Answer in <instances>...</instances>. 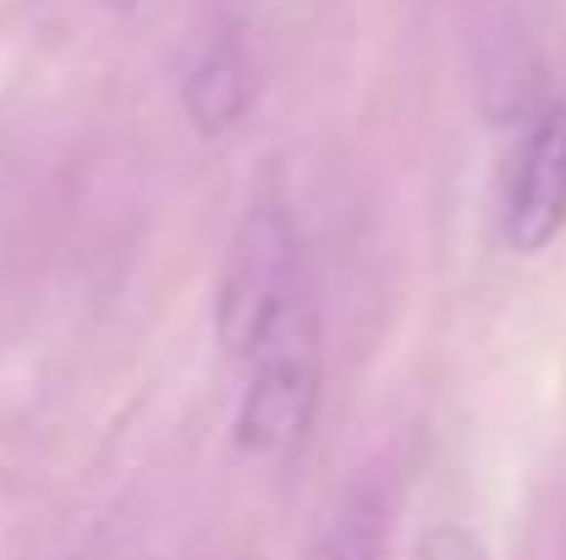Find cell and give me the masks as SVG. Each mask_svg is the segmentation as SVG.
I'll return each mask as SVG.
<instances>
[{
    "instance_id": "7a4b0ae2",
    "label": "cell",
    "mask_w": 566,
    "mask_h": 560,
    "mask_svg": "<svg viewBox=\"0 0 566 560\" xmlns=\"http://www.w3.org/2000/svg\"><path fill=\"white\" fill-rule=\"evenodd\" d=\"M308 281L303 270V236L292 214L275 198L248 203L242 225L231 231L226 270H220V297H214V330L231 358L248 352V341L264 330V319Z\"/></svg>"
},
{
    "instance_id": "277c9868",
    "label": "cell",
    "mask_w": 566,
    "mask_h": 560,
    "mask_svg": "<svg viewBox=\"0 0 566 560\" xmlns=\"http://www.w3.org/2000/svg\"><path fill=\"white\" fill-rule=\"evenodd\" d=\"M248 105H253V77H248L242 44L231 33H220L198 50V61L182 77V110L198 138H226L242 127Z\"/></svg>"
},
{
    "instance_id": "6da1fadb",
    "label": "cell",
    "mask_w": 566,
    "mask_h": 560,
    "mask_svg": "<svg viewBox=\"0 0 566 560\" xmlns=\"http://www.w3.org/2000/svg\"><path fill=\"white\" fill-rule=\"evenodd\" d=\"M242 363V401H237V451L259 462L292 456L319 412L325 384V330L314 286L303 281L248 341Z\"/></svg>"
},
{
    "instance_id": "3957f363",
    "label": "cell",
    "mask_w": 566,
    "mask_h": 560,
    "mask_svg": "<svg viewBox=\"0 0 566 560\" xmlns=\"http://www.w3.org/2000/svg\"><path fill=\"white\" fill-rule=\"evenodd\" d=\"M566 231V88L545 99L534 116L517 171L506 187L501 209V236L517 258H539L556 236Z\"/></svg>"
},
{
    "instance_id": "8992f818",
    "label": "cell",
    "mask_w": 566,
    "mask_h": 560,
    "mask_svg": "<svg viewBox=\"0 0 566 560\" xmlns=\"http://www.w3.org/2000/svg\"><path fill=\"white\" fill-rule=\"evenodd\" d=\"M412 560H490V550H484L479 533H468V528H457V522H440V528H429V533L412 545Z\"/></svg>"
},
{
    "instance_id": "52a82bcc",
    "label": "cell",
    "mask_w": 566,
    "mask_h": 560,
    "mask_svg": "<svg viewBox=\"0 0 566 560\" xmlns=\"http://www.w3.org/2000/svg\"><path fill=\"white\" fill-rule=\"evenodd\" d=\"M105 6H111V11H138L144 0H105Z\"/></svg>"
},
{
    "instance_id": "5b68a950",
    "label": "cell",
    "mask_w": 566,
    "mask_h": 560,
    "mask_svg": "<svg viewBox=\"0 0 566 560\" xmlns=\"http://www.w3.org/2000/svg\"><path fill=\"white\" fill-rule=\"evenodd\" d=\"M308 560H385V506L375 489H353L308 545Z\"/></svg>"
}]
</instances>
